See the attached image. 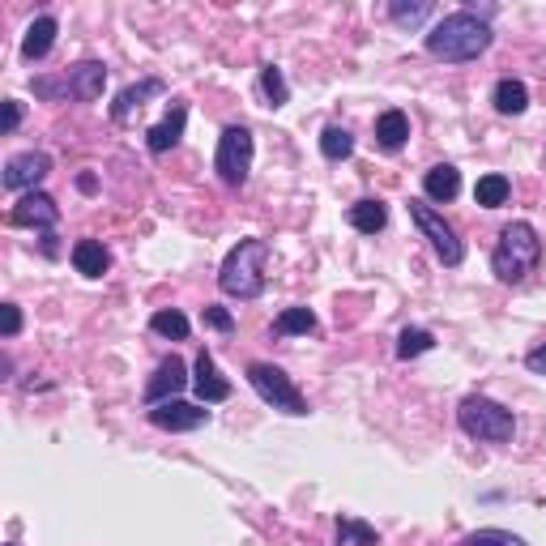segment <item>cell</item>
I'll list each match as a JSON object with an SVG mask.
<instances>
[{
  "label": "cell",
  "mask_w": 546,
  "mask_h": 546,
  "mask_svg": "<svg viewBox=\"0 0 546 546\" xmlns=\"http://www.w3.org/2000/svg\"><path fill=\"white\" fill-rule=\"evenodd\" d=\"M495 30L483 13L474 9H461V13H448L436 26L427 30V56H436L444 64H465V60H478L491 47Z\"/></svg>",
  "instance_id": "cell-1"
},
{
  "label": "cell",
  "mask_w": 546,
  "mask_h": 546,
  "mask_svg": "<svg viewBox=\"0 0 546 546\" xmlns=\"http://www.w3.org/2000/svg\"><path fill=\"white\" fill-rule=\"evenodd\" d=\"M265 256H269V244L265 239H239V244L227 252V261L218 269V286L222 295L231 299H256L265 291Z\"/></svg>",
  "instance_id": "cell-2"
},
{
  "label": "cell",
  "mask_w": 546,
  "mask_h": 546,
  "mask_svg": "<svg viewBox=\"0 0 546 546\" xmlns=\"http://www.w3.org/2000/svg\"><path fill=\"white\" fill-rule=\"evenodd\" d=\"M542 261V239L529 222H508L500 231V244L491 252V273L504 286L525 282V273H534V265Z\"/></svg>",
  "instance_id": "cell-3"
},
{
  "label": "cell",
  "mask_w": 546,
  "mask_h": 546,
  "mask_svg": "<svg viewBox=\"0 0 546 546\" xmlns=\"http://www.w3.org/2000/svg\"><path fill=\"white\" fill-rule=\"evenodd\" d=\"M457 423L470 440H483V444H508L512 431H517V419L512 410H504L500 401H491L483 393H470L457 406Z\"/></svg>",
  "instance_id": "cell-4"
},
{
  "label": "cell",
  "mask_w": 546,
  "mask_h": 546,
  "mask_svg": "<svg viewBox=\"0 0 546 546\" xmlns=\"http://www.w3.org/2000/svg\"><path fill=\"white\" fill-rule=\"evenodd\" d=\"M107 86V64L103 60H82L73 64L69 73L52 82V77H35L30 90L39 94V99H77V103H94Z\"/></svg>",
  "instance_id": "cell-5"
},
{
  "label": "cell",
  "mask_w": 546,
  "mask_h": 546,
  "mask_svg": "<svg viewBox=\"0 0 546 546\" xmlns=\"http://www.w3.org/2000/svg\"><path fill=\"white\" fill-rule=\"evenodd\" d=\"M252 154H256L252 128H244V124L222 128L218 150H214V171H218V180L227 184V188H244L248 175H252Z\"/></svg>",
  "instance_id": "cell-6"
},
{
  "label": "cell",
  "mask_w": 546,
  "mask_h": 546,
  "mask_svg": "<svg viewBox=\"0 0 546 546\" xmlns=\"http://www.w3.org/2000/svg\"><path fill=\"white\" fill-rule=\"evenodd\" d=\"M248 384H252L256 393H261L265 406L282 410V414H295V419H303V414H308V397L295 389V380L286 376L282 367H273V363H248Z\"/></svg>",
  "instance_id": "cell-7"
},
{
  "label": "cell",
  "mask_w": 546,
  "mask_h": 546,
  "mask_svg": "<svg viewBox=\"0 0 546 546\" xmlns=\"http://www.w3.org/2000/svg\"><path fill=\"white\" fill-rule=\"evenodd\" d=\"M410 218H414V227L423 231V239L431 244V252H436L448 269H457V265L465 261V244L457 239V231L444 222L440 210H431L427 201H410Z\"/></svg>",
  "instance_id": "cell-8"
},
{
  "label": "cell",
  "mask_w": 546,
  "mask_h": 546,
  "mask_svg": "<svg viewBox=\"0 0 546 546\" xmlns=\"http://www.w3.org/2000/svg\"><path fill=\"white\" fill-rule=\"evenodd\" d=\"M47 171H52V158L43 150H26V154H13L5 163V175H0V184L9 192H35V184L47 180Z\"/></svg>",
  "instance_id": "cell-9"
},
{
  "label": "cell",
  "mask_w": 546,
  "mask_h": 546,
  "mask_svg": "<svg viewBox=\"0 0 546 546\" xmlns=\"http://www.w3.org/2000/svg\"><path fill=\"white\" fill-rule=\"evenodd\" d=\"M56 222H60V205L47 192H26L9 210V227H35L39 235H52Z\"/></svg>",
  "instance_id": "cell-10"
},
{
  "label": "cell",
  "mask_w": 546,
  "mask_h": 546,
  "mask_svg": "<svg viewBox=\"0 0 546 546\" xmlns=\"http://www.w3.org/2000/svg\"><path fill=\"white\" fill-rule=\"evenodd\" d=\"M150 423L158 431H197L210 423V410L205 406H192V401H180V397H171L163 401V406H150Z\"/></svg>",
  "instance_id": "cell-11"
},
{
  "label": "cell",
  "mask_w": 546,
  "mask_h": 546,
  "mask_svg": "<svg viewBox=\"0 0 546 546\" xmlns=\"http://www.w3.org/2000/svg\"><path fill=\"white\" fill-rule=\"evenodd\" d=\"M184 389H188V367H184L180 355H171V359L158 363V372L146 384V406H163V401L180 397Z\"/></svg>",
  "instance_id": "cell-12"
},
{
  "label": "cell",
  "mask_w": 546,
  "mask_h": 546,
  "mask_svg": "<svg viewBox=\"0 0 546 546\" xmlns=\"http://www.w3.org/2000/svg\"><path fill=\"white\" fill-rule=\"evenodd\" d=\"M192 372H197V376H192V389H197L201 406H218V401L231 397V380H222V372H218V363H214L210 350H201Z\"/></svg>",
  "instance_id": "cell-13"
},
{
  "label": "cell",
  "mask_w": 546,
  "mask_h": 546,
  "mask_svg": "<svg viewBox=\"0 0 546 546\" xmlns=\"http://www.w3.org/2000/svg\"><path fill=\"white\" fill-rule=\"evenodd\" d=\"M184 124H188V107L184 103H175V107H167V116L158 120L150 133H146V146H150V154H167V150H175L180 146V137H184Z\"/></svg>",
  "instance_id": "cell-14"
},
{
  "label": "cell",
  "mask_w": 546,
  "mask_h": 546,
  "mask_svg": "<svg viewBox=\"0 0 546 546\" xmlns=\"http://www.w3.org/2000/svg\"><path fill=\"white\" fill-rule=\"evenodd\" d=\"M56 35H60V22L52 18V13H43V18H35V22L26 26V35H22V56H26V60H43V56L56 47Z\"/></svg>",
  "instance_id": "cell-15"
},
{
  "label": "cell",
  "mask_w": 546,
  "mask_h": 546,
  "mask_svg": "<svg viewBox=\"0 0 546 546\" xmlns=\"http://www.w3.org/2000/svg\"><path fill=\"white\" fill-rule=\"evenodd\" d=\"M376 141H380V150H389V154H397L401 146H406L410 141V116L406 111H397V107L380 111L376 116Z\"/></svg>",
  "instance_id": "cell-16"
},
{
  "label": "cell",
  "mask_w": 546,
  "mask_h": 546,
  "mask_svg": "<svg viewBox=\"0 0 546 546\" xmlns=\"http://www.w3.org/2000/svg\"><path fill=\"white\" fill-rule=\"evenodd\" d=\"M346 222H350V227H355L359 235H376V231L389 227V205L376 201V197H363V201H355V205L346 210Z\"/></svg>",
  "instance_id": "cell-17"
},
{
  "label": "cell",
  "mask_w": 546,
  "mask_h": 546,
  "mask_svg": "<svg viewBox=\"0 0 546 546\" xmlns=\"http://www.w3.org/2000/svg\"><path fill=\"white\" fill-rule=\"evenodd\" d=\"M423 192H427V201H436V205L457 201V192H461V171H457L453 163L431 167V171L423 175Z\"/></svg>",
  "instance_id": "cell-18"
},
{
  "label": "cell",
  "mask_w": 546,
  "mask_h": 546,
  "mask_svg": "<svg viewBox=\"0 0 546 546\" xmlns=\"http://www.w3.org/2000/svg\"><path fill=\"white\" fill-rule=\"evenodd\" d=\"M69 256H73V269L82 273V278H103L111 269V252L99 244V239H77Z\"/></svg>",
  "instance_id": "cell-19"
},
{
  "label": "cell",
  "mask_w": 546,
  "mask_h": 546,
  "mask_svg": "<svg viewBox=\"0 0 546 546\" xmlns=\"http://www.w3.org/2000/svg\"><path fill=\"white\" fill-rule=\"evenodd\" d=\"M154 94H163V82H158V77H146V82H137V86L120 90V94H116V103H111V120L124 124L137 107H146V99H154Z\"/></svg>",
  "instance_id": "cell-20"
},
{
  "label": "cell",
  "mask_w": 546,
  "mask_h": 546,
  "mask_svg": "<svg viewBox=\"0 0 546 546\" xmlns=\"http://www.w3.org/2000/svg\"><path fill=\"white\" fill-rule=\"evenodd\" d=\"M491 103H495L500 116H521V111L529 107V90H525V82H517V77H500V82H495Z\"/></svg>",
  "instance_id": "cell-21"
},
{
  "label": "cell",
  "mask_w": 546,
  "mask_h": 546,
  "mask_svg": "<svg viewBox=\"0 0 546 546\" xmlns=\"http://www.w3.org/2000/svg\"><path fill=\"white\" fill-rule=\"evenodd\" d=\"M508 197H512L508 175H483V180L474 184V201L483 205V210H500V205H508Z\"/></svg>",
  "instance_id": "cell-22"
},
{
  "label": "cell",
  "mask_w": 546,
  "mask_h": 546,
  "mask_svg": "<svg viewBox=\"0 0 546 546\" xmlns=\"http://www.w3.org/2000/svg\"><path fill=\"white\" fill-rule=\"evenodd\" d=\"M376 542H380L376 525L359 517H337V546H376Z\"/></svg>",
  "instance_id": "cell-23"
},
{
  "label": "cell",
  "mask_w": 546,
  "mask_h": 546,
  "mask_svg": "<svg viewBox=\"0 0 546 546\" xmlns=\"http://www.w3.org/2000/svg\"><path fill=\"white\" fill-rule=\"evenodd\" d=\"M316 329V312L312 308H286L278 320H273V333L278 337H308Z\"/></svg>",
  "instance_id": "cell-24"
},
{
  "label": "cell",
  "mask_w": 546,
  "mask_h": 546,
  "mask_svg": "<svg viewBox=\"0 0 546 546\" xmlns=\"http://www.w3.org/2000/svg\"><path fill=\"white\" fill-rule=\"evenodd\" d=\"M320 154L333 158V163H342V158L355 154V137H350V128H342V124H329L325 133H320Z\"/></svg>",
  "instance_id": "cell-25"
},
{
  "label": "cell",
  "mask_w": 546,
  "mask_h": 546,
  "mask_svg": "<svg viewBox=\"0 0 546 546\" xmlns=\"http://www.w3.org/2000/svg\"><path fill=\"white\" fill-rule=\"evenodd\" d=\"M150 329H154L158 337H171V342H184V337L192 333L188 316H184V312H175V308H163V312H154V316H150Z\"/></svg>",
  "instance_id": "cell-26"
},
{
  "label": "cell",
  "mask_w": 546,
  "mask_h": 546,
  "mask_svg": "<svg viewBox=\"0 0 546 546\" xmlns=\"http://www.w3.org/2000/svg\"><path fill=\"white\" fill-rule=\"evenodd\" d=\"M261 90H265L269 107H286V103H291V86H286V77H282L278 64H261Z\"/></svg>",
  "instance_id": "cell-27"
},
{
  "label": "cell",
  "mask_w": 546,
  "mask_h": 546,
  "mask_svg": "<svg viewBox=\"0 0 546 546\" xmlns=\"http://www.w3.org/2000/svg\"><path fill=\"white\" fill-rule=\"evenodd\" d=\"M436 346V337H431L427 329H401V337H397V359H419V355H427V350Z\"/></svg>",
  "instance_id": "cell-28"
},
{
  "label": "cell",
  "mask_w": 546,
  "mask_h": 546,
  "mask_svg": "<svg viewBox=\"0 0 546 546\" xmlns=\"http://www.w3.org/2000/svg\"><path fill=\"white\" fill-rule=\"evenodd\" d=\"M389 18H393L397 26L414 30V26H423V22L431 18V0H419V5H406V0H393V5H389Z\"/></svg>",
  "instance_id": "cell-29"
},
{
  "label": "cell",
  "mask_w": 546,
  "mask_h": 546,
  "mask_svg": "<svg viewBox=\"0 0 546 546\" xmlns=\"http://www.w3.org/2000/svg\"><path fill=\"white\" fill-rule=\"evenodd\" d=\"M461 546H529V542L512 534V529H474V534H465Z\"/></svg>",
  "instance_id": "cell-30"
},
{
  "label": "cell",
  "mask_w": 546,
  "mask_h": 546,
  "mask_svg": "<svg viewBox=\"0 0 546 546\" xmlns=\"http://www.w3.org/2000/svg\"><path fill=\"white\" fill-rule=\"evenodd\" d=\"M201 320H205L210 329H218V333H231V329H235V316H231L227 308H218V303H205V308H201Z\"/></svg>",
  "instance_id": "cell-31"
},
{
  "label": "cell",
  "mask_w": 546,
  "mask_h": 546,
  "mask_svg": "<svg viewBox=\"0 0 546 546\" xmlns=\"http://www.w3.org/2000/svg\"><path fill=\"white\" fill-rule=\"evenodd\" d=\"M0 316H5L0 333H5V342H13V337L22 333V308H18V303H0Z\"/></svg>",
  "instance_id": "cell-32"
},
{
  "label": "cell",
  "mask_w": 546,
  "mask_h": 546,
  "mask_svg": "<svg viewBox=\"0 0 546 546\" xmlns=\"http://www.w3.org/2000/svg\"><path fill=\"white\" fill-rule=\"evenodd\" d=\"M525 367H529L534 376H546V342L529 350V355H525Z\"/></svg>",
  "instance_id": "cell-33"
},
{
  "label": "cell",
  "mask_w": 546,
  "mask_h": 546,
  "mask_svg": "<svg viewBox=\"0 0 546 546\" xmlns=\"http://www.w3.org/2000/svg\"><path fill=\"white\" fill-rule=\"evenodd\" d=\"M18 124H22V103L5 99V133H18Z\"/></svg>",
  "instance_id": "cell-34"
},
{
  "label": "cell",
  "mask_w": 546,
  "mask_h": 546,
  "mask_svg": "<svg viewBox=\"0 0 546 546\" xmlns=\"http://www.w3.org/2000/svg\"><path fill=\"white\" fill-rule=\"evenodd\" d=\"M77 188H82V192H94L99 184H94V175H77Z\"/></svg>",
  "instance_id": "cell-35"
},
{
  "label": "cell",
  "mask_w": 546,
  "mask_h": 546,
  "mask_svg": "<svg viewBox=\"0 0 546 546\" xmlns=\"http://www.w3.org/2000/svg\"><path fill=\"white\" fill-rule=\"evenodd\" d=\"M5 546H18V542H5Z\"/></svg>",
  "instance_id": "cell-36"
}]
</instances>
